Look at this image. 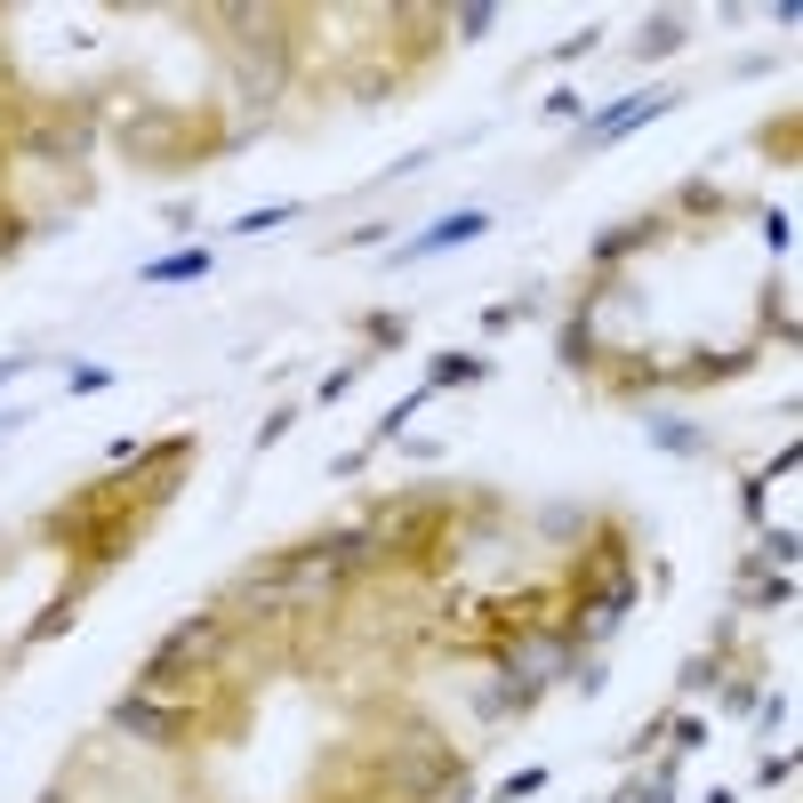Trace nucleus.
Masks as SVG:
<instances>
[{"mask_svg":"<svg viewBox=\"0 0 803 803\" xmlns=\"http://www.w3.org/2000/svg\"><path fill=\"white\" fill-rule=\"evenodd\" d=\"M113 731H121V739H146V748H185L193 707H177V699H146V691H121V699H113Z\"/></svg>","mask_w":803,"mask_h":803,"instance_id":"nucleus-1","label":"nucleus"},{"mask_svg":"<svg viewBox=\"0 0 803 803\" xmlns=\"http://www.w3.org/2000/svg\"><path fill=\"white\" fill-rule=\"evenodd\" d=\"M234 643V619L225 611H193V619H177L170 635H161V658H177V667H217V651Z\"/></svg>","mask_w":803,"mask_h":803,"instance_id":"nucleus-2","label":"nucleus"},{"mask_svg":"<svg viewBox=\"0 0 803 803\" xmlns=\"http://www.w3.org/2000/svg\"><path fill=\"white\" fill-rule=\"evenodd\" d=\"M683 105V89H643V97H619L611 113H594L587 129H579V153H603V146H619V137L635 129V121H658V113H675Z\"/></svg>","mask_w":803,"mask_h":803,"instance_id":"nucleus-3","label":"nucleus"},{"mask_svg":"<svg viewBox=\"0 0 803 803\" xmlns=\"http://www.w3.org/2000/svg\"><path fill=\"white\" fill-rule=\"evenodd\" d=\"M490 234V210H450V217H435L418 241H402L394 250V265H426V258H442V250H466V241H482Z\"/></svg>","mask_w":803,"mask_h":803,"instance_id":"nucleus-4","label":"nucleus"},{"mask_svg":"<svg viewBox=\"0 0 803 803\" xmlns=\"http://www.w3.org/2000/svg\"><path fill=\"white\" fill-rule=\"evenodd\" d=\"M643 435L667 450V459H707L715 450V435L707 426H691V418H675V410H643Z\"/></svg>","mask_w":803,"mask_h":803,"instance_id":"nucleus-5","label":"nucleus"},{"mask_svg":"<svg viewBox=\"0 0 803 803\" xmlns=\"http://www.w3.org/2000/svg\"><path fill=\"white\" fill-rule=\"evenodd\" d=\"M658 234H667V217H627V225H611V234L594 241V265H619V258H635V250H651Z\"/></svg>","mask_w":803,"mask_h":803,"instance_id":"nucleus-6","label":"nucleus"},{"mask_svg":"<svg viewBox=\"0 0 803 803\" xmlns=\"http://www.w3.org/2000/svg\"><path fill=\"white\" fill-rule=\"evenodd\" d=\"M201 274H210V250H201V241H193V250L153 258V265H137V281H146V290H153V281H201Z\"/></svg>","mask_w":803,"mask_h":803,"instance_id":"nucleus-7","label":"nucleus"},{"mask_svg":"<svg viewBox=\"0 0 803 803\" xmlns=\"http://www.w3.org/2000/svg\"><path fill=\"white\" fill-rule=\"evenodd\" d=\"M683 40H691V25H683V16H651V25L635 33V65H651V57H675Z\"/></svg>","mask_w":803,"mask_h":803,"instance_id":"nucleus-8","label":"nucleus"},{"mask_svg":"<svg viewBox=\"0 0 803 803\" xmlns=\"http://www.w3.org/2000/svg\"><path fill=\"white\" fill-rule=\"evenodd\" d=\"M475 378H490L482 354H435V362H426V386H435V394H442V386H475Z\"/></svg>","mask_w":803,"mask_h":803,"instance_id":"nucleus-9","label":"nucleus"},{"mask_svg":"<svg viewBox=\"0 0 803 803\" xmlns=\"http://www.w3.org/2000/svg\"><path fill=\"white\" fill-rule=\"evenodd\" d=\"M426 394H435V386H410V394H402V402H394V410H386V418H378V435H369L362 450H386V442H394L402 426H410V418H418V410H426Z\"/></svg>","mask_w":803,"mask_h":803,"instance_id":"nucleus-10","label":"nucleus"},{"mask_svg":"<svg viewBox=\"0 0 803 803\" xmlns=\"http://www.w3.org/2000/svg\"><path fill=\"white\" fill-rule=\"evenodd\" d=\"M305 217V201H274V210H250V217H234V234H281V225H298Z\"/></svg>","mask_w":803,"mask_h":803,"instance_id":"nucleus-11","label":"nucleus"},{"mask_svg":"<svg viewBox=\"0 0 803 803\" xmlns=\"http://www.w3.org/2000/svg\"><path fill=\"white\" fill-rule=\"evenodd\" d=\"M675 210H691V217H724V210H731V193H724V185H707V177H691L683 193H675Z\"/></svg>","mask_w":803,"mask_h":803,"instance_id":"nucleus-12","label":"nucleus"},{"mask_svg":"<svg viewBox=\"0 0 803 803\" xmlns=\"http://www.w3.org/2000/svg\"><path fill=\"white\" fill-rule=\"evenodd\" d=\"M788 603H795V579H788V570H764V579L748 587V611H788Z\"/></svg>","mask_w":803,"mask_h":803,"instance_id":"nucleus-13","label":"nucleus"},{"mask_svg":"<svg viewBox=\"0 0 803 803\" xmlns=\"http://www.w3.org/2000/svg\"><path fill=\"white\" fill-rule=\"evenodd\" d=\"M450 33H459V40H490V33H499V9H490V0H475V9H450Z\"/></svg>","mask_w":803,"mask_h":803,"instance_id":"nucleus-14","label":"nucleus"},{"mask_svg":"<svg viewBox=\"0 0 803 803\" xmlns=\"http://www.w3.org/2000/svg\"><path fill=\"white\" fill-rule=\"evenodd\" d=\"M715 683H724V658H715V651H699L691 667L675 675V691H683V699H691V691H715Z\"/></svg>","mask_w":803,"mask_h":803,"instance_id":"nucleus-15","label":"nucleus"},{"mask_svg":"<svg viewBox=\"0 0 803 803\" xmlns=\"http://www.w3.org/2000/svg\"><path fill=\"white\" fill-rule=\"evenodd\" d=\"M547 788H554V771H547V764H530V771H514L506 788H499V803H530V795H547Z\"/></svg>","mask_w":803,"mask_h":803,"instance_id":"nucleus-16","label":"nucleus"},{"mask_svg":"<svg viewBox=\"0 0 803 803\" xmlns=\"http://www.w3.org/2000/svg\"><path fill=\"white\" fill-rule=\"evenodd\" d=\"M795 547H803V539H795L788 523H779V530H764V547H755V563H764V570H771V563L788 570V563H795Z\"/></svg>","mask_w":803,"mask_h":803,"instance_id":"nucleus-17","label":"nucleus"},{"mask_svg":"<svg viewBox=\"0 0 803 803\" xmlns=\"http://www.w3.org/2000/svg\"><path fill=\"white\" fill-rule=\"evenodd\" d=\"M699 748H707V724H699V715L667 724V755H675V764H683V755H699Z\"/></svg>","mask_w":803,"mask_h":803,"instance_id":"nucleus-18","label":"nucleus"},{"mask_svg":"<svg viewBox=\"0 0 803 803\" xmlns=\"http://www.w3.org/2000/svg\"><path fill=\"white\" fill-rule=\"evenodd\" d=\"M362 338L369 346H410V322L402 314H362Z\"/></svg>","mask_w":803,"mask_h":803,"instance_id":"nucleus-19","label":"nucleus"},{"mask_svg":"<svg viewBox=\"0 0 803 803\" xmlns=\"http://www.w3.org/2000/svg\"><path fill=\"white\" fill-rule=\"evenodd\" d=\"M65 386H73V394H105V386H113V369H97V362H73V369H65Z\"/></svg>","mask_w":803,"mask_h":803,"instance_id":"nucleus-20","label":"nucleus"},{"mask_svg":"<svg viewBox=\"0 0 803 803\" xmlns=\"http://www.w3.org/2000/svg\"><path fill=\"white\" fill-rule=\"evenodd\" d=\"M755 724H764V739L788 731V691H764V699H755Z\"/></svg>","mask_w":803,"mask_h":803,"instance_id":"nucleus-21","label":"nucleus"},{"mask_svg":"<svg viewBox=\"0 0 803 803\" xmlns=\"http://www.w3.org/2000/svg\"><path fill=\"white\" fill-rule=\"evenodd\" d=\"M523 314H530V298H499V305H490V314H482V329H490V338H499V329H514Z\"/></svg>","mask_w":803,"mask_h":803,"instance_id":"nucleus-22","label":"nucleus"},{"mask_svg":"<svg viewBox=\"0 0 803 803\" xmlns=\"http://www.w3.org/2000/svg\"><path fill=\"white\" fill-rule=\"evenodd\" d=\"M354 378H362V354H354V362H338V369H329V378H322V402H338V394H346V386H354Z\"/></svg>","mask_w":803,"mask_h":803,"instance_id":"nucleus-23","label":"nucleus"},{"mask_svg":"<svg viewBox=\"0 0 803 803\" xmlns=\"http://www.w3.org/2000/svg\"><path fill=\"white\" fill-rule=\"evenodd\" d=\"M755 779H764V788H788V779H795V755H788V748L764 755V771H755Z\"/></svg>","mask_w":803,"mask_h":803,"instance_id":"nucleus-24","label":"nucleus"},{"mask_svg":"<svg viewBox=\"0 0 803 803\" xmlns=\"http://www.w3.org/2000/svg\"><path fill=\"white\" fill-rule=\"evenodd\" d=\"M290 426H298V410H274V418H265V426H258V450H274L281 435H290Z\"/></svg>","mask_w":803,"mask_h":803,"instance_id":"nucleus-25","label":"nucleus"},{"mask_svg":"<svg viewBox=\"0 0 803 803\" xmlns=\"http://www.w3.org/2000/svg\"><path fill=\"white\" fill-rule=\"evenodd\" d=\"M25 369H33V354H9V362H0V386H9V378H25Z\"/></svg>","mask_w":803,"mask_h":803,"instance_id":"nucleus-26","label":"nucleus"},{"mask_svg":"<svg viewBox=\"0 0 803 803\" xmlns=\"http://www.w3.org/2000/svg\"><path fill=\"white\" fill-rule=\"evenodd\" d=\"M699 803H739V795H731V788H707V795H699Z\"/></svg>","mask_w":803,"mask_h":803,"instance_id":"nucleus-27","label":"nucleus"},{"mask_svg":"<svg viewBox=\"0 0 803 803\" xmlns=\"http://www.w3.org/2000/svg\"><path fill=\"white\" fill-rule=\"evenodd\" d=\"M643 803H675V795H667V788H651V795H643Z\"/></svg>","mask_w":803,"mask_h":803,"instance_id":"nucleus-28","label":"nucleus"}]
</instances>
